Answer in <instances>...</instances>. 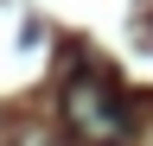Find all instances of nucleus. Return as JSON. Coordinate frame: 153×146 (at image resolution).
Returning <instances> with one entry per match:
<instances>
[{
  "label": "nucleus",
  "instance_id": "2",
  "mask_svg": "<svg viewBox=\"0 0 153 146\" xmlns=\"http://www.w3.org/2000/svg\"><path fill=\"white\" fill-rule=\"evenodd\" d=\"M13 146H64L57 134H26V140H13Z\"/></svg>",
  "mask_w": 153,
  "mask_h": 146
},
{
  "label": "nucleus",
  "instance_id": "1",
  "mask_svg": "<svg viewBox=\"0 0 153 146\" xmlns=\"http://www.w3.org/2000/svg\"><path fill=\"white\" fill-rule=\"evenodd\" d=\"M57 108H64V127H70L83 146H121V140H128V95H121V83H115L102 64L70 70Z\"/></svg>",
  "mask_w": 153,
  "mask_h": 146
}]
</instances>
